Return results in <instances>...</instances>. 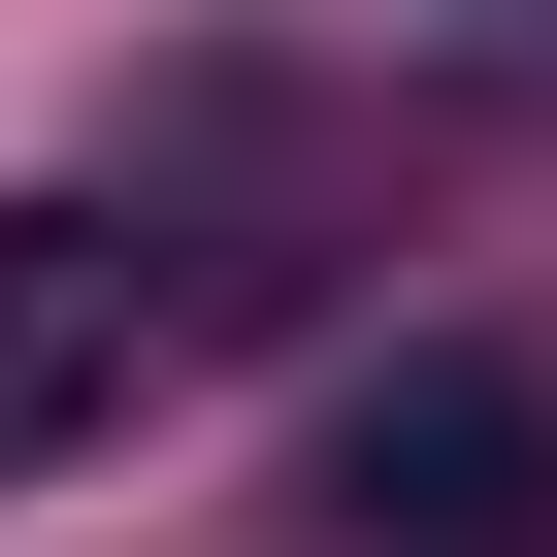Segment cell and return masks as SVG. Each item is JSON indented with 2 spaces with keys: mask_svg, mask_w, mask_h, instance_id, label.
<instances>
[{
  "mask_svg": "<svg viewBox=\"0 0 557 557\" xmlns=\"http://www.w3.org/2000/svg\"><path fill=\"white\" fill-rule=\"evenodd\" d=\"M329 524H361V557H524V524H557V394H524V361H394V394L329 426Z\"/></svg>",
  "mask_w": 557,
  "mask_h": 557,
  "instance_id": "1",
  "label": "cell"
},
{
  "mask_svg": "<svg viewBox=\"0 0 557 557\" xmlns=\"http://www.w3.org/2000/svg\"><path fill=\"white\" fill-rule=\"evenodd\" d=\"M132 361H164L132 230H99V197H0V492H34L66 426H132Z\"/></svg>",
  "mask_w": 557,
  "mask_h": 557,
  "instance_id": "2",
  "label": "cell"
}]
</instances>
